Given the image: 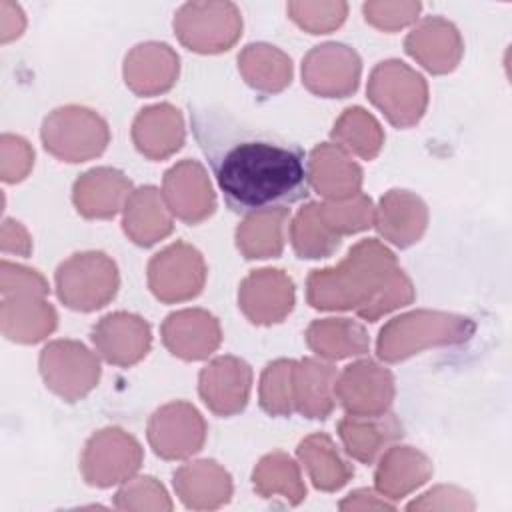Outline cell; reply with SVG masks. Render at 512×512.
Returning <instances> with one entry per match:
<instances>
[{"label":"cell","mask_w":512,"mask_h":512,"mask_svg":"<svg viewBox=\"0 0 512 512\" xmlns=\"http://www.w3.org/2000/svg\"><path fill=\"white\" fill-rule=\"evenodd\" d=\"M190 126L234 214L290 210L310 196L308 160L296 142L212 104L190 106Z\"/></svg>","instance_id":"cell-1"},{"label":"cell","mask_w":512,"mask_h":512,"mask_svg":"<svg viewBox=\"0 0 512 512\" xmlns=\"http://www.w3.org/2000/svg\"><path fill=\"white\" fill-rule=\"evenodd\" d=\"M400 272L396 256L378 240L358 242L336 268L312 270L308 304L318 310L362 312Z\"/></svg>","instance_id":"cell-2"},{"label":"cell","mask_w":512,"mask_h":512,"mask_svg":"<svg viewBox=\"0 0 512 512\" xmlns=\"http://www.w3.org/2000/svg\"><path fill=\"white\" fill-rule=\"evenodd\" d=\"M474 334L470 318L418 310L392 318L378 336L376 352L386 362L404 360L428 346L462 344Z\"/></svg>","instance_id":"cell-3"},{"label":"cell","mask_w":512,"mask_h":512,"mask_svg":"<svg viewBox=\"0 0 512 512\" xmlns=\"http://www.w3.org/2000/svg\"><path fill=\"white\" fill-rule=\"evenodd\" d=\"M118 282V268L104 252L74 254L56 270L58 298L80 312L106 306L116 296Z\"/></svg>","instance_id":"cell-4"},{"label":"cell","mask_w":512,"mask_h":512,"mask_svg":"<svg viewBox=\"0 0 512 512\" xmlns=\"http://www.w3.org/2000/svg\"><path fill=\"white\" fill-rule=\"evenodd\" d=\"M368 98L398 128L414 126L426 112V80L402 60L380 62L368 80Z\"/></svg>","instance_id":"cell-5"},{"label":"cell","mask_w":512,"mask_h":512,"mask_svg":"<svg viewBox=\"0 0 512 512\" xmlns=\"http://www.w3.org/2000/svg\"><path fill=\"white\" fill-rule=\"evenodd\" d=\"M108 124L82 106H64L46 116L42 124L44 148L64 162H84L108 146Z\"/></svg>","instance_id":"cell-6"},{"label":"cell","mask_w":512,"mask_h":512,"mask_svg":"<svg viewBox=\"0 0 512 512\" xmlns=\"http://www.w3.org/2000/svg\"><path fill=\"white\" fill-rule=\"evenodd\" d=\"M176 36L202 54L228 50L242 34L240 10L232 2H188L174 16Z\"/></svg>","instance_id":"cell-7"},{"label":"cell","mask_w":512,"mask_h":512,"mask_svg":"<svg viewBox=\"0 0 512 512\" xmlns=\"http://www.w3.org/2000/svg\"><path fill=\"white\" fill-rule=\"evenodd\" d=\"M40 374L54 394L76 402L98 384L100 364L84 344L56 340L40 352Z\"/></svg>","instance_id":"cell-8"},{"label":"cell","mask_w":512,"mask_h":512,"mask_svg":"<svg viewBox=\"0 0 512 512\" xmlns=\"http://www.w3.org/2000/svg\"><path fill=\"white\" fill-rule=\"evenodd\" d=\"M142 464V448L134 436L120 428L96 432L82 456V474L88 484L108 488L128 480Z\"/></svg>","instance_id":"cell-9"},{"label":"cell","mask_w":512,"mask_h":512,"mask_svg":"<svg viewBox=\"0 0 512 512\" xmlns=\"http://www.w3.org/2000/svg\"><path fill=\"white\" fill-rule=\"evenodd\" d=\"M204 280L206 264L202 254L186 242L164 248L148 264L150 290L162 302H182L198 296Z\"/></svg>","instance_id":"cell-10"},{"label":"cell","mask_w":512,"mask_h":512,"mask_svg":"<svg viewBox=\"0 0 512 512\" xmlns=\"http://www.w3.org/2000/svg\"><path fill=\"white\" fill-rule=\"evenodd\" d=\"M360 56L354 48L338 42L314 46L302 62V82L324 98H344L358 88Z\"/></svg>","instance_id":"cell-11"},{"label":"cell","mask_w":512,"mask_h":512,"mask_svg":"<svg viewBox=\"0 0 512 512\" xmlns=\"http://www.w3.org/2000/svg\"><path fill=\"white\" fill-rule=\"evenodd\" d=\"M206 440V422L188 402H172L158 408L148 422V442L164 460H180L196 454Z\"/></svg>","instance_id":"cell-12"},{"label":"cell","mask_w":512,"mask_h":512,"mask_svg":"<svg viewBox=\"0 0 512 512\" xmlns=\"http://www.w3.org/2000/svg\"><path fill=\"white\" fill-rule=\"evenodd\" d=\"M334 396L348 414H384L394 400V378L376 362L360 360L336 378Z\"/></svg>","instance_id":"cell-13"},{"label":"cell","mask_w":512,"mask_h":512,"mask_svg":"<svg viewBox=\"0 0 512 512\" xmlns=\"http://www.w3.org/2000/svg\"><path fill=\"white\" fill-rule=\"evenodd\" d=\"M238 304L252 324L282 322L294 306V284L282 270H254L240 284Z\"/></svg>","instance_id":"cell-14"},{"label":"cell","mask_w":512,"mask_h":512,"mask_svg":"<svg viewBox=\"0 0 512 512\" xmlns=\"http://www.w3.org/2000/svg\"><path fill=\"white\" fill-rule=\"evenodd\" d=\"M252 388L250 366L234 356H220L200 372V396L218 416H232L244 410Z\"/></svg>","instance_id":"cell-15"},{"label":"cell","mask_w":512,"mask_h":512,"mask_svg":"<svg viewBox=\"0 0 512 512\" xmlns=\"http://www.w3.org/2000/svg\"><path fill=\"white\" fill-rule=\"evenodd\" d=\"M164 200L172 214L186 224H198L216 208V198L204 168L182 160L164 174Z\"/></svg>","instance_id":"cell-16"},{"label":"cell","mask_w":512,"mask_h":512,"mask_svg":"<svg viewBox=\"0 0 512 512\" xmlns=\"http://www.w3.org/2000/svg\"><path fill=\"white\" fill-rule=\"evenodd\" d=\"M92 342L106 362L132 366L148 354L152 334L144 318L128 312H114L100 318L94 326Z\"/></svg>","instance_id":"cell-17"},{"label":"cell","mask_w":512,"mask_h":512,"mask_svg":"<svg viewBox=\"0 0 512 512\" xmlns=\"http://www.w3.org/2000/svg\"><path fill=\"white\" fill-rule=\"evenodd\" d=\"M404 48L428 72L446 74L458 66L464 44L458 28L452 22L440 16H430L406 36Z\"/></svg>","instance_id":"cell-18"},{"label":"cell","mask_w":512,"mask_h":512,"mask_svg":"<svg viewBox=\"0 0 512 512\" xmlns=\"http://www.w3.org/2000/svg\"><path fill=\"white\" fill-rule=\"evenodd\" d=\"M178 68V54L168 44L146 42L126 54L124 80L132 92L152 96L172 88L178 78Z\"/></svg>","instance_id":"cell-19"},{"label":"cell","mask_w":512,"mask_h":512,"mask_svg":"<svg viewBox=\"0 0 512 512\" xmlns=\"http://www.w3.org/2000/svg\"><path fill=\"white\" fill-rule=\"evenodd\" d=\"M218 320L206 310L172 312L162 324V340L166 348L184 360H202L220 344Z\"/></svg>","instance_id":"cell-20"},{"label":"cell","mask_w":512,"mask_h":512,"mask_svg":"<svg viewBox=\"0 0 512 512\" xmlns=\"http://www.w3.org/2000/svg\"><path fill=\"white\" fill-rule=\"evenodd\" d=\"M310 186L328 200H348L360 192L362 168L334 142L318 144L308 158Z\"/></svg>","instance_id":"cell-21"},{"label":"cell","mask_w":512,"mask_h":512,"mask_svg":"<svg viewBox=\"0 0 512 512\" xmlns=\"http://www.w3.org/2000/svg\"><path fill=\"white\" fill-rule=\"evenodd\" d=\"M376 230L400 248H408L420 240L428 224L426 204L408 190H390L382 196L374 210Z\"/></svg>","instance_id":"cell-22"},{"label":"cell","mask_w":512,"mask_h":512,"mask_svg":"<svg viewBox=\"0 0 512 512\" xmlns=\"http://www.w3.org/2000/svg\"><path fill=\"white\" fill-rule=\"evenodd\" d=\"M338 434L352 458L372 464L392 442L400 440L404 432L398 418L384 412L374 416L348 414L338 422Z\"/></svg>","instance_id":"cell-23"},{"label":"cell","mask_w":512,"mask_h":512,"mask_svg":"<svg viewBox=\"0 0 512 512\" xmlns=\"http://www.w3.org/2000/svg\"><path fill=\"white\" fill-rule=\"evenodd\" d=\"M132 140L140 154L150 160H164L184 144V122L180 112L170 104H154L136 116Z\"/></svg>","instance_id":"cell-24"},{"label":"cell","mask_w":512,"mask_h":512,"mask_svg":"<svg viewBox=\"0 0 512 512\" xmlns=\"http://www.w3.org/2000/svg\"><path fill=\"white\" fill-rule=\"evenodd\" d=\"M132 184L114 168H92L74 184L76 210L86 218H112L126 204Z\"/></svg>","instance_id":"cell-25"},{"label":"cell","mask_w":512,"mask_h":512,"mask_svg":"<svg viewBox=\"0 0 512 512\" xmlns=\"http://www.w3.org/2000/svg\"><path fill=\"white\" fill-rule=\"evenodd\" d=\"M172 216L164 194L154 186L134 190L124 204V232L140 246H152L172 232Z\"/></svg>","instance_id":"cell-26"},{"label":"cell","mask_w":512,"mask_h":512,"mask_svg":"<svg viewBox=\"0 0 512 512\" xmlns=\"http://www.w3.org/2000/svg\"><path fill=\"white\" fill-rule=\"evenodd\" d=\"M338 372L332 364L304 358L294 366V410L306 418H328L334 410Z\"/></svg>","instance_id":"cell-27"},{"label":"cell","mask_w":512,"mask_h":512,"mask_svg":"<svg viewBox=\"0 0 512 512\" xmlns=\"http://www.w3.org/2000/svg\"><path fill=\"white\" fill-rule=\"evenodd\" d=\"M56 328V312L40 294L2 296V330L16 342H38Z\"/></svg>","instance_id":"cell-28"},{"label":"cell","mask_w":512,"mask_h":512,"mask_svg":"<svg viewBox=\"0 0 512 512\" xmlns=\"http://www.w3.org/2000/svg\"><path fill=\"white\" fill-rule=\"evenodd\" d=\"M174 488L188 508H216L232 496L230 474L214 460H198L174 474Z\"/></svg>","instance_id":"cell-29"},{"label":"cell","mask_w":512,"mask_h":512,"mask_svg":"<svg viewBox=\"0 0 512 512\" xmlns=\"http://www.w3.org/2000/svg\"><path fill=\"white\" fill-rule=\"evenodd\" d=\"M432 474L430 460L410 448L394 446L382 456L376 470V486L388 498H402L410 490L424 484Z\"/></svg>","instance_id":"cell-30"},{"label":"cell","mask_w":512,"mask_h":512,"mask_svg":"<svg viewBox=\"0 0 512 512\" xmlns=\"http://www.w3.org/2000/svg\"><path fill=\"white\" fill-rule=\"evenodd\" d=\"M238 70L246 84L264 94L284 90L292 80V62L276 46L248 44L238 56Z\"/></svg>","instance_id":"cell-31"},{"label":"cell","mask_w":512,"mask_h":512,"mask_svg":"<svg viewBox=\"0 0 512 512\" xmlns=\"http://www.w3.org/2000/svg\"><path fill=\"white\" fill-rule=\"evenodd\" d=\"M308 346L324 358L340 360L368 352V334L362 324L350 318L314 320L306 330Z\"/></svg>","instance_id":"cell-32"},{"label":"cell","mask_w":512,"mask_h":512,"mask_svg":"<svg viewBox=\"0 0 512 512\" xmlns=\"http://www.w3.org/2000/svg\"><path fill=\"white\" fill-rule=\"evenodd\" d=\"M298 458L304 462L310 480L318 490H338L354 474V468L340 456L332 438L320 432L300 442Z\"/></svg>","instance_id":"cell-33"},{"label":"cell","mask_w":512,"mask_h":512,"mask_svg":"<svg viewBox=\"0 0 512 512\" xmlns=\"http://www.w3.org/2000/svg\"><path fill=\"white\" fill-rule=\"evenodd\" d=\"M290 210H268L246 216L236 230V246L244 258H276L284 248V226Z\"/></svg>","instance_id":"cell-34"},{"label":"cell","mask_w":512,"mask_h":512,"mask_svg":"<svg viewBox=\"0 0 512 512\" xmlns=\"http://www.w3.org/2000/svg\"><path fill=\"white\" fill-rule=\"evenodd\" d=\"M332 140L342 150L352 152L364 160H372L384 144V132L372 114L360 106H354L346 108L336 120L332 128Z\"/></svg>","instance_id":"cell-35"},{"label":"cell","mask_w":512,"mask_h":512,"mask_svg":"<svg viewBox=\"0 0 512 512\" xmlns=\"http://www.w3.org/2000/svg\"><path fill=\"white\" fill-rule=\"evenodd\" d=\"M254 488L264 498L280 492L290 504H298L306 496V488L300 480L296 462L284 452H272L264 456L252 474Z\"/></svg>","instance_id":"cell-36"},{"label":"cell","mask_w":512,"mask_h":512,"mask_svg":"<svg viewBox=\"0 0 512 512\" xmlns=\"http://www.w3.org/2000/svg\"><path fill=\"white\" fill-rule=\"evenodd\" d=\"M292 246L300 258H326L338 246L342 236L332 232L324 222L318 202L306 204L294 218L292 228Z\"/></svg>","instance_id":"cell-37"},{"label":"cell","mask_w":512,"mask_h":512,"mask_svg":"<svg viewBox=\"0 0 512 512\" xmlns=\"http://www.w3.org/2000/svg\"><path fill=\"white\" fill-rule=\"evenodd\" d=\"M294 366L296 360L270 362L260 378V406L272 416L294 412Z\"/></svg>","instance_id":"cell-38"},{"label":"cell","mask_w":512,"mask_h":512,"mask_svg":"<svg viewBox=\"0 0 512 512\" xmlns=\"http://www.w3.org/2000/svg\"><path fill=\"white\" fill-rule=\"evenodd\" d=\"M328 228L338 236L366 230L374 224V206L362 192L348 200H328L318 204Z\"/></svg>","instance_id":"cell-39"},{"label":"cell","mask_w":512,"mask_h":512,"mask_svg":"<svg viewBox=\"0 0 512 512\" xmlns=\"http://www.w3.org/2000/svg\"><path fill=\"white\" fill-rule=\"evenodd\" d=\"M290 18L310 34H326L338 28L346 14V2H288Z\"/></svg>","instance_id":"cell-40"},{"label":"cell","mask_w":512,"mask_h":512,"mask_svg":"<svg viewBox=\"0 0 512 512\" xmlns=\"http://www.w3.org/2000/svg\"><path fill=\"white\" fill-rule=\"evenodd\" d=\"M420 10V2H366L362 6L366 22L386 32H394L408 26L418 18Z\"/></svg>","instance_id":"cell-41"},{"label":"cell","mask_w":512,"mask_h":512,"mask_svg":"<svg viewBox=\"0 0 512 512\" xmlns=\"http://www.w3.org/2000/svg\"><path fill=\"white\" fill-rule=\"evenodd\" d=\"M34 164V152L28 142L20 136H2V180L18 182L22 180L30 166Z\"/></svg>","instance_id":"cell-42"},{"label":"cell","mask_w":512,"mask_h":512,"mask_svg":"<svg viewBox=\"0 0 512 512\" xmlns=\"http://www.w3.org/2000/svg\"><path fill=\"white\" fill-rule=\"evenodd\" d=\"M10 294H48V282L36 270L2 262V296Z\"/></svg>","instance_id":"cell-43"},{"label":"cell","mask_w":512,"mask_h":512,"mask_svg":"<svg viewBox=\"0 0 512 512\" xmlns=\"http://www.w3.org/2000/svg\"><path fill=\"white\" fill-rule=\"evenodd\" d=\"M2 250L4 252H16L20 256L30 254V250H32L30 236L22 228L20 222L4 220V224H2Z\"/></svg>","instance_id":"cell-44"},{"label":"cell","mask_w":512,"mask_h":512,"mask_svg":"<svg viewBox=\"0 0 512 512\" xmlns=\"http://www.w3.org/2000/svg\"><path fill=\"white\" fill-rule=\"evenodd\" d=\"M0 24H2V42L18 38L24 30V22H14L12 16V2H0Z\"/></svg>","instance_id":"cell-45"}]
</instances>
